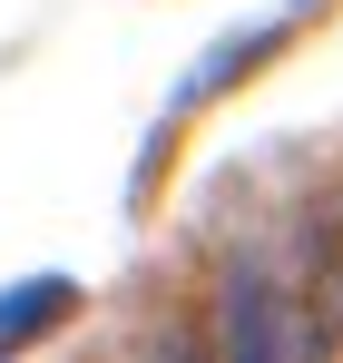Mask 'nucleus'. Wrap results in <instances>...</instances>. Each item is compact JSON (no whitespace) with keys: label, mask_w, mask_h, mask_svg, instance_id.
Here are the masks:
<instances>
[{"label":"nucleus","mask_w":343,"mask_h":363,"mask_svg":"<svg viewBox=\"0 0 343 363\" xmlns=\"http://www.w3.org/2000/svg\"><path fill=\"white\" fill-rule=\"evenodd\" d=\"M59 314H69V285H59V275H40L30 295H0V344H30V334H50Z\"/></svg>","instance_id":"3"},{"label":"nucleus","mask_w":343,"mask_h":363,"mask_svg":"<svg viewBox=\"0 0 343 363\" xmlns=\"http://www.w3.org/2000/svg\"><path fill=\"white\" fill-rule=\"evenodd\" d=\"M314 344H343V216L314 245Z\"/></svg>","instance_id":"2"},{"label":"nucleus","mask_w":343,"mask_h":363,"mask_svg":"<svg viewBox=\"0 0 343 363\" xmlns=\"http://www.w3.org/2000/svg\"><path fill=\"white\" fill-rule=\"evenodd\" d=\"M216 344L226 354H314V314H294L265 265H235L216 285Z\"/></svg>","instance_id":"1"}]
</instances>
